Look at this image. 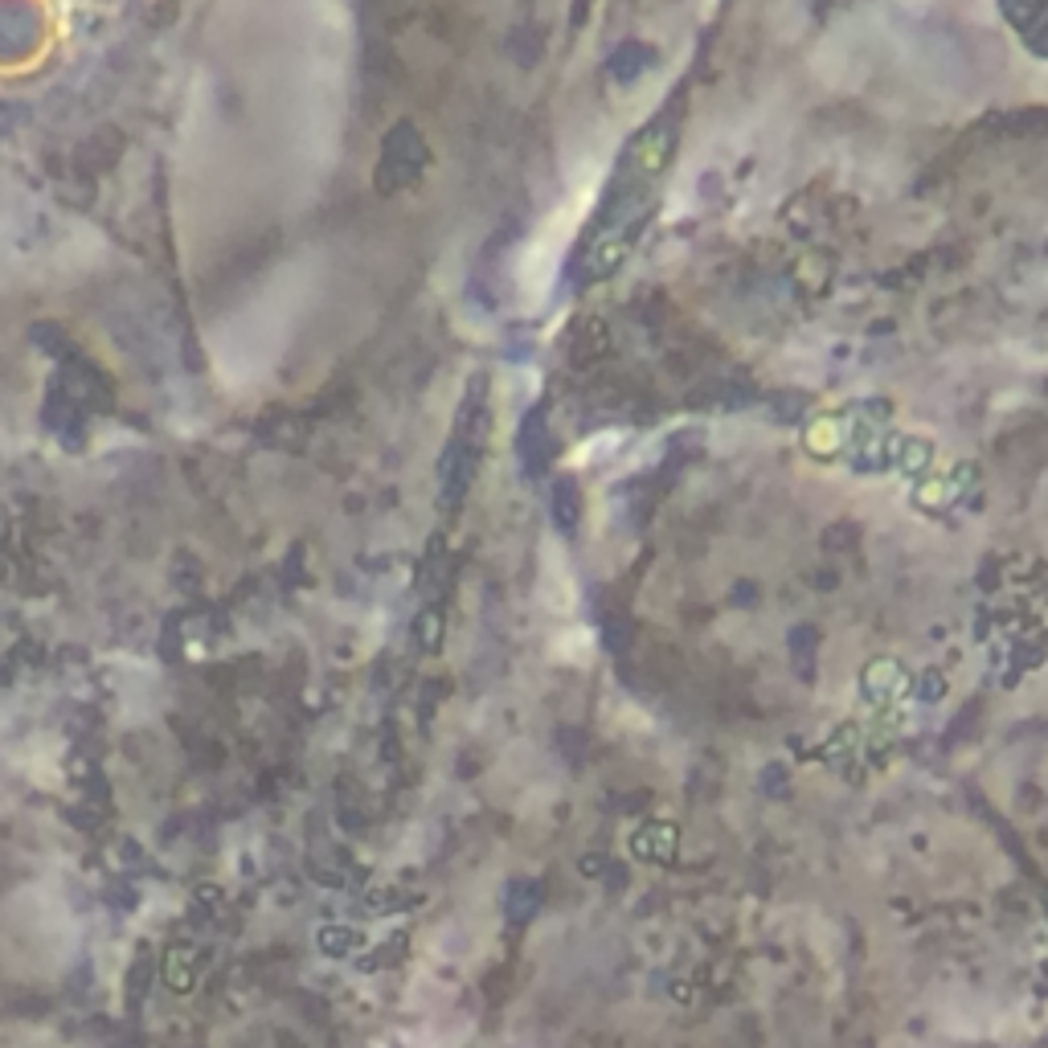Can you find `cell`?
I'll use <instances>...</instances> for the list:
<instances>
[{
  "instance_id": "6da1fadb",
  "label": "cell",
  "mask_w": 1048,
  "mask_h": 1048,
  "mask_svg": "<svg viewBox=\"0 0 1048 1048\" xmlns=\"http://www.w3.org/2000/svg\"><path fill=\"white\" fill-rule=\"evenodd\" d=\"M995 5L1020 46L1036 58H1048V0H995Z\"/></svg>"
},
{
  "instance_id": "7a4b0ae2",
  "label": "cell",
  "mask_w": 1048,
  "mask_h": 1048,
  "mask_svg": "<svg viewBox=\"0 0 1048 1048\" xmlns=\"http://www.w3.org/2000/svg\"><path fill=\"white\" fill-rule=\"evenodd\" d=\"M537 905H541V889H537L533 881H520V885H516V905H512V917H516V922H529Z\"/></svg>"
}]
</instances>
